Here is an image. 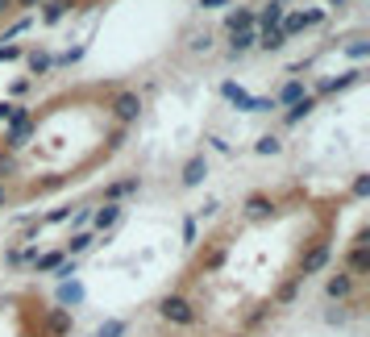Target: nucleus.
<instances>
[{
  "mask_svg": "<svg viewBox=\"0 0 370 337\" xmlns=\"http://www.w3.org/2000/svg\"><path fill=\"white\" fill-rule=\"evenodd\" d=\"M337 204L304 188L250 192L146 304V337H267L329 263Z\"/></svg>",
  "mask_w": 370,
  "mask_h": 337,
  "instance_id": "1",
  "label": "nucleus"
},
{
  "mask_svg": "<svg viewBox=\"0 0 370 337\" xmlns=\"http://www.w3.org/2000/svg\"><path fill=\"white\" fill-rule=\"evenodd\" d=\"M121 83H96L42 108H8L0 138V208L54 196L125 150L129 129L112 113Z\"/></svg>",
  "mask_w": 370,
  "mask_h": 337,
  "instance_id": "2",
  "label": "nucleus"
},
{
  "mask_svg": "<svg viewBox=\"0 0 370 337\" xmlns=\"http://www.w3.org/2000/svg\"><path fill=\"white\" fill-rule=\"evenodd\" d=\"M75 317L71 309L25 283V288H0V337H71Z\"/></svg>",
  "mask_w": 370,
  "mask_h": 337,
  "instance_id": "3",
  "label": "nucleus"
},
{
  "mask_svg": "<svg viewBox=\"0 0 370 337\" xmlns=\"http://www.w3.org/2000/svg\"><path fill=\"white\" fill-rule=\"evenodd\" d=\"M367 271H370L367 229H358V233H354V246H350V254H346V271H337V275L329 279V296H333L342 309L362 313V279H367Z\"/></svg>",
  "mask_w": 370,
  "mask_h": 337,
  "instance_id": "4",
  "label": "nucleus"
},
{
  "mask_svg": "<svg viewBox=\"0 0 370 337\" xmlns=\"http://www.w3.org/2000/svg\"><path fill=\"white\" fill-rule=\"evenodd\" d=\"M258 17H262V25H267V29H271V25H279V21H283V0H271Z\"/></svg>",
  "mask_w": 370,
  "mask_h": 337,
  "instance_id": "5",
  "label": "nucleus"
},
{
  "mask_svg": "<svg viewBox=\"0 0 370 337\" xmlns=\"http://www.w3.org/2000/svg\"><path fill=\"white\" fill-rule=\"evenodd\" d=\"M254 25V8H242V13H229V29L237 33V29H250Z\"/></svg>",
  "mask_w": 370,
  "mask_h": 337,
  "instance_id": "6",
  "label": "nucleus"
},
{
  "mask_svg": "<svg viewBox=\"0 0 370 337\" xmlns=\"http://www.w3.org/2000/svg\"><path fill=\"white\" fill-rule=\"evenodd\" d=\"M250 46H254V33H250V29H237V33H233V50H229V54H242V50H250Z\"/></svg>",
  "mask_w": 370,
  "mask_h": 337,
  "instance_id": "7",
  "label": "nucleus"
},
{
  "mask_svg": "<svg viewBox=\"0 0 370 337\" xmlns=\"http://www.w3.org/2000/svg\"><path fill=\"white\" fill-rule=\"evenodd\" d=\"M283 42H287V33H283V29H267V33H262V46H267V50H279Z\"/></svg>",
  "mask_w": 370,
  "mask_h": 337,
  "instance_id": "8",
  "label": "nucleus"
},
{
  "mask_svg": "<svg viewBox=\"0 0 370 337\" xmlns=\"http://www.w3.org/2000/svg\"><path fill=\"white\" fill-rule=\"evenodd\" d=\"M67 8H71V0H50V4H46V13H42V17H46V21H58V17H62V13H67Z\"/></svg>",
  "mask_w": 370,
  "mask_h": 337,
  "instance_id": "9",
  "label": "nucleus"
},
{
  "mask_svg": "<svg viewBox=\"0 0 370 337\" xmlns=\"http://www.w3.org/2000/svg\"><path fill=\"white\" fill-rule=\"evenodd\" d=\"M0 58H17V46H0Z\"/></svg>",
  "mask_w": 370,
  "mask_h": 337,
  "instance_id": "10",
  "label": "nucleus"
},
{
  "mask_svg": "<svg viewBox=\"0 0 370 337\" xmlns=\"http://www.w3.org/2000/svg\"><path fill=\"white\" fill-rule=\"evenodd\" d=\"M12 13V0H0V17H8Z\"/></svg>",
  "mask_w": 370,
  "mask_h": 337,
  "instance_id": "11",
  "label": "nucleus"
},
{
  "mask_svg": "<svg viewBox=\"0 0 370 337\" xmlns=\"http://www.w3.org/2000/svg\"><path fill=\"white\" fill-rule=\"evenodd\" d=\"M221 4H225V0H204V8H221Z\"/></svg>",
  "mask_w": 370,
  "mask_h": 337,
  "instance_id": "12",
  "label": "nucleus"
},
{
  "mask_svg": "<svg viewBox=\"0 0 370 337\" xmlns=\"http://www.w3.org/2000/svg\"><path fill=\"white\" fill-rule=\"evenodd\" d=\"M325 4H337V8H346V4H350V0H325Z\"/></svg>",
  "mask_w": 370,
  "mask_h": 337,
  "instance_id": "13",
  "label": "nucleus"
}]
</instances>
